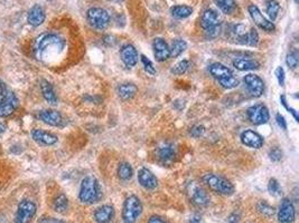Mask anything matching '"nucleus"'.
<instances>
[{"instance_id": "obj_29", "label": "nucleus", "mask_w": 299, "mask_h": 223, "mask_svg": "<svg viewBox=\"0 0 299 223\" xmlns=\"http://www.w3.org/2000/svg\"><path fill=\"white\" fill-rule=\"evenodd\" d=\"M264 6H266V13L269 17V20L274 22L278 17L279 10H280V5L277 0H266L264 1Z\"/></svg>"}, {"instance_id": "obj_15", "label": "nucleus", "mask_w": 299, "mask_h": 223, "mask_svg": "<svg viewBox=\"0 0 299 223\" xmlns=\"http://www.w3.org/2000/svg\"><path fill=\"white\" fill-rule=\"evenodd\" d=\"M296 217V210L289 199H283L278 211V220L280 223H293Z\"/></svg>"}, {"instance_id": "obj_11", "label": "nucleus", "mask_w": 299, "mask_h": 223, "mask_svg": "<svg viewBox=\"0 0 299 223\" xmlns=\"http://www.w3.org/2000/svg\"><path fill=\"white\" fill-rule=\"evenodd\" d=\"M187 193H189L192 202L198 206H206L210 203L209 195L206 194V192L197 183H190L187 186Z\"/></svg>"}, {"instance_id": "obj_36", "label": "nucleus", "mask_w": 299, "mask_h": 223, "mask_svg": "<svg viewBox=\"0 0 299 223\" xmlns=\"http://www.w3.org/2000/svg\"><path fill=\"white\" fill-rule=\"evenodd\" d=\"M258 211L263 215H266V217H271L275 213V207L268 204L266 201H261L258 203Z\"/></svg>"}, {"instance_id": "obj_28", "label": "nucleus", "mask_w": 299, "mask_h": 223, "mask_svg": "<svg viewBox=\"0 0 299 223\" xmlns=\"http://www.w3.org/2000/svg\"><path fill=\"white\" fill-rule=\"evenodd\" d=\"M214 2L224 15L235 14L237 7L235 0H214Z\"/></svg>"}, {"instance_id": "obj_4", "label": "nucleus", "mask_w": 299, "mask_h": 223, "mask_svg": "<svg viewBox=\"0 0 299 223\" xmlns=\"http://www.w3.org/2000/svg\"><path fill=\"white\" fill-rule=\"evenodd\" d=\"M201 27L209 39L216 38L221 33V18L218 16L217 11L211 8L206 9L202 14Z\"/></svg>"}, {"instance_id": "obj_17", "label": "nucleus", "mask_w": 299, "mask_h": 223, "mask_svg": "<svg viewBox=\"0 0 299 223\" xmlns=\"http://www.w3.org/2000/svg\"><path fill=\"white\" fill-rule=\"evenodd\" d=\"M152 49H154L155 58L159 63L167 60L171 57L170 46L163 38H155L152 41Z\"/></svg>"}, {"instance_id": "obj_1", "label": "nucleus", "mask_w": 299, "mask_h": 223, "mask_svg": "<svg viewBox=\"0 0 299 223\" xmlns=\"http://www.w3.org/2000/svg\"><path fill=\"white\" fill-rule=\"evenodd\" d=\"M66 47L64 38L56 34H44L34 45V55L37 60L44 64H53L61 58Z\"/></svg>"}, {"instance_id": "obj_45", "label": "nucleus", "mask_w": 299, "mask_h": 223, "mask_svg": "<svg viewBox=\"0 0 299 223\" xmlns=\"http://www.w3.org/2000/svg\"><path fill=\"white\" fill-rule=\"evenodd\" d=\"M148 223H170L168 221L165 220L162 217H158V215H152V217L149 218Z\"/></svg>"}, {"instance_id": "obj_2", "label": "nucleus", "mask_w": 299, "mask_h": 223, "mask_svg": "<svg viewBox=\"0 0 299 223\" xmlns=\"http://www.w3.org/2000/svg\"><path fill=\"white\" fill-rule=\"evenodd\" d=\"M101 198V189H100L98 180L92 175H87L82 180L80 186L79 199L84 204H93Z\"/></svg>"}, {"instance_id": "obj_46", "label": "nucleus", "mask_w": 299, "mask_h": 223, "mask_svg": "<svg viewBox=\"0 0 299 223\" xmlns=\"http://www.w3.org/2000/svg\"><path fill=\"white\" fill-rule=\"evenodd\" d=\"M239 220H240V215L237 214L236 212H235L229 217L228 223H237V222H239Z\"/></svg>"}, {"instance_id": "obj_16", "label": "nucleus", "mask_w": 299, "mask_h": 223, "mask_svg": "<svg viewBox=\"0 0 299 223\" xmlns=\"http://www.w3.org/2000/svg\"><path fill=\"white\" fill-rule=\"evenodd\" d=\"M138 182L146 190H154L158 186V180L147 167H141L138 171Z\"/></svg>"}, {"instance_id": "obj_47", "label": "nucleus", "mask_w": 299, "mask_h": 223, "mask_svg": "<svg viewBox=\"0 0 299 223\" xmlns=\"http://www.w3.org/2000/svg\"><path fill=\"white\" fill-rule=\"evenodd\" d=\"M201 221H202V218L199 217V215H197V214H195L193 218L191 219V221H190V223H201Z\"/></svg>"}, {"instance_id": "obj_33", "label": "nucleus", "mask_w": 299, "mask_h": 223, "mask_svg": "<svg viewBox=\"0 0 299 223\" xmlns=\"http://www.w3.org/2000/svg\"><path fill=\"white\" fill-rule=\"evenodd\" d=\"M217 82L222 87L227 88V90H232V88H235L239 85V80H237V78L233 74L225 76V77L218 79Z\"/></svg>"}, {"instance_id": "obj_40", "label": "nucleus", "mask_w": 299, "mask_h": 223, "mask_svg": "<svg viewBox=\"0 0 299 223\" xmlns=\"http://www.w3.org/2000/svg\"><path fill=\"white\" fill-rule=\"evenodd\" d=\"M204 133H205V128L203 125H195L190 130V135L195 138L201 137Z\"/></svg>"}, {"instance_id": "obj_35", "label": "nucleus", "mask_w": 299, "mask_h": 223, "mask_svg": "<svg viewBox=\"0 0 299 223\" xmlns=\"http://www.w3.org/2000/svg\"><path fill=\"white\" fill-rule=\"evenodd\" d=\"M268 191L274 197H279L281 194V186L277 180L270 179L269 183H268Z\"/></svg>"}, {"instance_id": "obj_37", "label": "nucleus", "mask_w": 299, "mask_h": 223, "mask_svg": "<svg viewBox=\"0 0 299 223\" xmlns=\"http://www.w3.org/2000/svg\"><path fill=\"white\" fill-rule=\"evenodd\" d=\"M286 63L291 69H296L298 66V53L297 51H291L288 53L286 58Z\"/></svg>"}, {"instance_id": "obj_19", "label": "nucleus", "mask_w": 299, "mask_h": 223, "mask_svg": "<svg viewBox=\"0 0 299 223\" xmlns=\"http://www.w3.org/2000/svg\"><path fill=\"white\" fill-rule=\"evenodd\" d=\"M18 107V98L13 92H8L6 98L0 104V117H7L14 113Z\"/></svg>"}, {"instance_id": "obj_13", "label": "nucleus", "mask_w": 299, "mask_h": 223, "mask_svg": "<svg viewBox=\"0 0 299 223\" xmlns=\"http://www.w3.org/2000/svg\"><path fill=\"white\" fill-rule=\"evenodd\" d=\"M38 118L49 126L61 128L64 125V118L60 112L55 110H43L38 113Z\"/></svg>"}, {"instance_id": "obj_3", "label": "nucleus", "mask_w": 299, "mask_h": 223, "mask_svg": "<svg viewBox=\"0 0 299 223\" xmlns=\"http://www.w3.org/2000/svg\"><path fill=\"white\" fill-rule=\"evenodd\" d=\"M203 183L209 187L210 190L221 195H232L235 193V186L230 182L228 179L223 176L214 174V173H206L202 178Z\"/></svg>"}, {"instance_id": "obj_7", "label": "nucleus", "mask_w": 299, "mask_h": 223, "mask_svg": "<svg viewBox=\"0 0 299 223\" xmlns=\"http://www.w3.org/2000/svg\"><path fill=\"white\" fill-rule=\"evenodd\" d=\"M37 206L29 200H22L18 204L17 213L15 217V223H29L35 217Z\"/></svg>"}, {"instance_id": "obj_8", "label": "nucleus", "mask_w": 299, "mask_h": 223, "mask_svg": "<svg viewBox=\"0 0 299 223\" xmlns=\"http://www.w3.org/2000/svg\"><path fill=\"white\" fill-rule=\"evenodd\" d=\"M247 116L252 124L262 125L269 121L270 114L266 105H263V104H256V105L249 107L247 111Z\"/></svg>"}, {"instance_id": "obj_27", "label": "nucleus", "mask_w": 299, "mask_h": 223, "mask_svg": "<svg viewBox=\"0 0 299 223\" xmlns=\"http://www.w3.org/2000/svg\"><path fill=\"white\" fill-rule=\"evenodd\" d=\"M171 16L176 19H185L189 18L191 15L193 14V8L185 5L174 6L171 8Z\"/></svg>"}, {"instance_id": "obj_42", "label": "nucleus", "mask_w": 299, "mask_h": 223, "mask_svg": "<svg viewBox=\"0 0 299 223\" xmlns=\"http://www.w3.org/2000/svg\"><path fill=\"white\" fill-rule=\"evenodd\" d=\"M8 88H7L6 84L2 82L1 79H0V104L3 102V99L6 98L7 94H8Z\"/></svg>"}, {"instance_id": "obj_30", "label": "nucleus", "mask_w": 299, "mask_h": 223, "mask_svg": "<svg viewBox=\"0 0 299 223\" xmlns=\"http://www.w3.org/2000/svg\"><path fill=\"white\" fill-rule=\"evenodd\" d=\"M170 49H171V57H172V58H176V57L182 55V54L186 51L187 43L184 39L177 38V39L172 40Z\"/></svg>"}, {"instance_id": "obj_25", "label": "nucleus", "mask_w": 299, "mask_h": 223, "mask_svg": "<svg viewBox=\"0 0 299 223\" xmlns=\"http://www.w3.org/2000/svg\"><path fill=\"white\" fill-rule=\"evenodd\" d=\"M118 95L120 96V98L124 99V101H128V99H131L132 97H135L138 88L132 83H124L120 84L117 88Z\"/></svg>"}, {"instance_id": "obj_9", "label": "nucleus", "mask_w": 299, "mask_h": 223, "mask_svg": "<svg viewBox=\"0 0 299 223\" xmlns=\"http://www.w3.org/2000/svg\"><path fill=\"white\" fill-rule=\"evenodd\" d=\"M248 11L250 14V16L254 20L255 24L259 27L260 29H262L266 33H274L276 29V26L272 21H270L267 17L263 16L261 10L259 9L258 6L256 5H250L248 7Z\"/></svg>"}, {"instance_id": "obj_6", "label": "nucleus", "mask_w": 299, "mask_h": 223, "mask_svg": "<svg viewBox=\"0 0 299 223\" xmlns=\"http://www.w3.org/2000/svg\"><path fill=\"white\" fill-rule=\"evenodd\" d=\"M89 24L95 29L105 30L110 24V15L108 11L100 7H92L86 11Z\"/></svg>"}, {"instance_id": "obj_49", "label": "nucleus", "mask_w": 299, "mask_h": 223, "mask_svg": "<svg viewBox=\"0 0 299 223\" xmlns=\"http://www.w3.org/2000/svg\"><path fill=\"white\" fill-rule=\"evenodd\" d=\"M111 1H114V2H120V1H122V0H111Z\"/></svg>"}, {"instance_id": "obj_38", "label": "nucleus", "mask_w": 299, "mask_h": 223, "mask_svg": "<svg viewBox=\"0 0 299 223\" xmlns=\"http://www.w3.org/2000/svg\"><path fill=\"white\" fill-rule=\"evenodd\" d=\"M140 58H141V63H143V65H144L145 71L147 72L149 75H156V73H157L156 67L154 66V64L151 63V60L147 58V57H146L145 55H141Z\"/></svg>"}, {"instance_id": "obj_32", "label": "nucleus", "mask_w": 299, "mask_h": 223, "mask_svg": "<svg viewBox=\"0 0 299 223\" xmlns=\"http://www.w3.org/2000/svg\"><path fill=\"white\" fill-rule=\"evenodd\" d=\"M53 207H54V210L59 213L66 212L68 209V199L66 198V195H57L54 200V203H53Z\"/></svg>"}, {"instance_id": "obj_24", "label": "nucleus", "mask_w": 299, "mask_h": 223, "mask_svg": "<svg viewBox=\"0 0 299 223\" xmlns=\"http://www.w3.org/2000/svg\"><path fill=\"white\" fill-rule=\"evenodd\" d=\"M233 67L240 72L256 71V69L260 68V63L258 60H255V59L239 58L233 61Z\"/></svg>"}, {"instance_id": "obj_20", "label": "nucleus", "mask_w": 299, "mask_h": 223, "mask_svg": "<svg viewBox=\"0 0 299 223\" xmlns=\"http://www.w3.org/2000/svg\"><path fill=\"white\" fill-rule=\"evenodd\" d=\"M33 140L44 146H52L57 143V136L54 134L46 132L43 130H32Z\"/></svg>"}, {"instance_id": "obj_39", "label": "nucleus", "mask_w": 299, "mask_h": 223, "mask_svg": "<svg viewBox=\"0 0 299 223\" xmlns=\"http://www.w3.org/2000/svg\"><path fill=\"white\" fill-rule=\"evenodd\" d=\"M269 159L272 162H279L282 159V151L279 148H274L269 151Z\"/></svg>"}, {"instance_id": "obj_48", "label": "nucleus", "mask_w": 299, "mask_h": 223, "mask_svg": "<svg viewBox=\"0 0 299 223\" xmlns=\"http://www.w3.org/2000/svg\"><path fill=\"white\" fill-rule=\"evenodd\" d=\"M6 130V126L2 122H0V134H2Z\"/></svg>"}, {"instance_id": "obj_44", "label": "nucleus", "mask_w": 299, "mask_h": 223, "mask_svg": "<svg viewBox=\"0 0 299 223\" xmlns=\"http://www.w3.org/2000/svg\"><path fill=\"white\" fill-rule=\"evenodd\" d=\"M276 121H277V124L279 125V128L282 130H287V122L285 120V117L282 116L281 114H277L276 115Z\"/></svg>"}, {"instance_id": "obj_10", "label": "nucleus", "mask_w": 299, "mask_h": 223, "mask_svg": "<svg viewBox=\"0 0 299 223\" xmlns=\"http://www.w3.org/2000/svg\"><path fill=\"white\" fill-rule=\"evenodd\" d=\"M176 156H177L176 146L171 142H164L157 149V159L164 167L174 163Z\"/></svg>"}, {"instance_id": "obj_41", "label": "nucleus", "mask_w": 299, "mask_h": 223, "mask_svg": "<svg viewBox=\"0 0 299 223\" xmlns=\"http://www.w3.org/2000/svg\"><path fill=\"white\" fill-rule=\"evenodd\" d=\"M276 76H277L279 85L283 86V84H285V71H283L282 67H277V69H276Z\"/></svg>"}, {"instance_id": "obj_23", "label": "nucleus", "mask_w": 299, "mask_h": 223, "mask_svg": "<svg viewBox=\"0 0 299 223\" xmlns=\"http://www.w3.org/2000/svg\"><path fill=\"white\" fill-rule=\"evenodd\" d=\"M41 91L42 94H43V97L45 98V101L47 102L51 105H56L57 104V96L55 94L54 88H53L52 84L47 82V80L43 79L41 82Z\"/></svg>"}, {"instance_id": "obj_34", "label": "nucleus", "mask_w": 299, "mask_h": 223, "mask_svg": "<svg viewBox=\"0 0 299 223\" xmlns=\"http://www.w3.org/2000/svg\"><path fill=\"white\" fill-rule=\"evenodd\" d=\"M189 67H190V61L187 59H183V60L178 61L177 64L172 66L171 73L175 75H183L187 72Z\"/></svg>"}, {"instance_id": "obj_18", "label": "nucleus", "mask_w": 299, "mask_h": 223, "mask_svg": "<svg viewBox=\"0 0 299 223\" xmlns=\"http://www.w3.org/2000/svg\"><path fill=\"white\" fill-rule=\"evenodd\" d=\"M120 57L122 63L128 68H132L138 63V52L135 46L131 44H126L120 48Z\"/></svg>"}, {"instance_id": "obj_14", "label": "nucleus", "mask_w": 299, "mask_h": 223, "mask_svg": "<svg viewBox=\"0 0 299 223\" xmlns=\"http://www.w3.org/2000/svg\"><path fill=\"white\" fill-rule=\"evenodd\" d=\"M240 138H241V142H242V144L248 146V148H250V149H261L264 144V138L260 135L259 133H256L252 130H244V132L241 133Z\"/></svg>"}, {"instance_id": "obj_26", "label": "nucleus", "mask_w": 299, "mask_h": 223, "mask_svg": "<svg viewBox=\"0 0 299 223\" xmlns=\"http://www.w3.org/2000/svg\"><path fill=\"white\" fill-rule=\"evenodd\" d=\"M209 71H210V74L212 75L216 80L223 78V77H225V76H229V75L233 74L231 69L228 68L227 66H224V65L221 64V63L212 64L210 66Z\"/></svg>"}, {"instance_id": "obj_5", "label": "nucleus", "mask_w": 299, "mask_h": 223, "mask_svg": "<svg viewBox=\"0 0 299 223\" xmlns=\"http://www.w3.org/2000/svg\"><path fill=\"white\" fill-rule=\"evenodd\" d=\"M143 212V204L140 199L136 195H130L124 203L122 207V220L124 223H135Z\"/></svg>"}, {"instance_id": "obj_43", "label": "nucleus", "mask_w": 299, "mask_h": 223, "mask_svg": "<svg viewBox=\"0 0 299 223\" xmlns=\"http://www.w3.org/2000/svg\"><path fill=\"white\" fill-rule=\"evenodd\" d=\"M37 223H66L63 220H60V219L52 218V217H44L41 218L40 220L37 221Z\"/></svg>"}, {"instance_id": "obj_31", "label": "nucleus", "mask_w": 299, "mask_h": 223, "mask_svg": "<svg viewBox=\"0 0 299 223\" xmlns=\"http://www.w3.org/2000/svg\"><path fill=\"white\" fill-rule=\"evenodd\" d=\"M117 174L119 176V179L122 181H128L131 179L133 175V168L131 167V164L128 162H122L119 164Z\"/></svg>"}, {"instance_id": "obj_12", "label": "nucleus", "mask_w": 299, "mask_h": 223, "mask_svg": "<svg viewBox=\"0 0 299 223\" xmlns=\"http://www.w3.org/2000/svg\"><path fill=\"white\" fill-rule=\"evenodd\" d=\"M243 82L251 96H254V97H260V96L263 94L264 83L258 75L247 74L243 77Z\"/></svg>"}, {"instance_id": "obj_21", "label": "nucleus", "mask_w": 299, "mask_h": 223, "mask_svg": "<svg viewBox=\"0 0 299 223\" xmlns=\"http://www.w3.org/2000/svg\"><path fill=\"white\" fill-rule=\"evenodd\" d=\"M114 217V209L112 205L105 204L98 207L94 212V219L98 223H109Z\"/></svg>"}, {"instance_id": "obj_50", "label": "nucleus", "mask_w": 299, "mask_h": 223, "mask_svg": "<svg viewBox=\"0 0 299 223\" xmlns=\"http://www.w3.org/2000/svg\"><path fill=\"white\" fill-rule=\"evenodd\" d=\"M295 2H296V3H297V2H298V0H295Z\"/></svg>"}, {"instance_id": "obj_22", "label": "nucleus", "mask_w": 299, "mask_h": 223, "mask_svg": "<svg viewBox=\"0 0 299 223\" xmlns=\"http://www.w3.org/2000/svg\"><path fill=\"white\" fill-rule=\"evenodd\" d=\"M45 11L40 5H35L28 13V22L33 27L41 26L45 21Z\"/></svg>"}]
</instances>
